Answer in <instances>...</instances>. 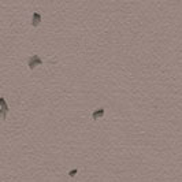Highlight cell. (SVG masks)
<instances>
[{
	"label": "cell",
	"instance_id": "obj_1",
	"mask_svg": "<svg viewBox=\"0 0 182 182\" xmlns=\"http://www.w3.org/2000/svg\"><path fill=\"white\" fill-rule=\"evenodd\" d=\"M40 64H43V59H41L39 55H33V56L29 58V60H28V66H29V69L33 70L34 67L40 66Z\"/></svg>",
	"mask_w": 182,
	"mask_h": 182
},
{
	"label": "cell",
	"instance_id": "obj_2",
	"mask_svg": "<svg viewBox=\"0 0 182 182\" xmlns=\"http://www.w3.org/2000/svg\"><path fill=\"white\" fill-rule=\"evenodd\" d=\"M0 105H2V118L6 119L7 112H8V105H7V101H6L4 97H0Z\"/></svg>",
	"mask_w": 182,
	"mask_h": 182
},
{
	"label": "cell",
	"instance_id": "obj_3",
	"mask_svg": "<svg viewBox=\"0 0 182 182\" xmlns=\"http://www.w3.org/2000/svg\"><path fill=\"white\" fill-rule=\"evenodd\" d=\"M41 22V14L40 13H34L32 17V26H39Z\"/></svg>",
	"mask_w": 182,
	"mask_h": 182
},
{
	"label": "cell",
	"instance_id": "obj_4",
	"mask_svg": "<svg viewBox=\"0 0 182 182\" xmlns=\"http://www.w3.org/2000/svg\"><path fill=\"white\" fill-rule=\"evenodd\" d=\"M104 108H97V110H95V112L92 114V118H93V121H97L99 118H101L103 115H104Z\"/></svg>",
	"mask_w": 182,
	"mask_h": 182
},
{
	"label": "cell",
	"instance_id": "obj_5",
	"mask_svg": "<svg viewBox=\"0 0 182 182\" xmlns=\"http://www.w3.org/2000/svg\"><path fill=\"white\" fill-rule=\"evenodd\" d=\"M75 174H77V169H73V170H71V171H70V173H69V175H70V177H74V175H75Z\"/></svg>",
	"mask_w": 182,
	"mask_h": 182
}]
</instances>
